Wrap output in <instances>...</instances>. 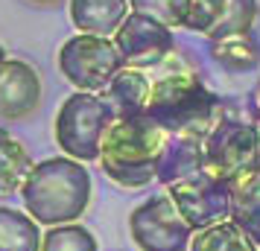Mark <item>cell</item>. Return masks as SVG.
<instances>
[{"label": "cell", "instance_id": "4fadbf2b", "mask_svg": "<svg viewBox=\"0 0 260 251\" xmlns=\"http://www.w3.org/2000/svg\"><path fill=\"white\" fill-rule=\"evenodd\" d=\"M149 94H152V79L146 76V70H138V67H123L103 91V96L108 99V105L114 108L117 117L146 114Z\"/></svg>", "mask_w": 260, "mask_h": 251}, {"label": "cell", "instance_id": "3957f363", "mask_svg": "<svg viewBox=\"0 0 260 251\" xmlns=\"http://www.w3.org/2000/svg\"><path fill=\"white\" fill-rule=\"evenodd\" d=\"M170 144V132L149 114L117 117L108 126L100 152V169L123 190H141L158 181V164Z\"/></svg>", "mask_w": 260, "mask_h": 251}, {"label": "cell", "instance_id": "277c9868", "mask_svg": "<svg viewBox=\"0 0 260 251\" xmlns=\"http://www.w3.org/2000/svg\"><path fill=\"white\" fill-rule=\"evenodd\" d=\"M114 120L117 114L103 94H88V91L71 94L59 105L56 123H53V134H56L61 155L82 161V164L100 161L103 137Z\"/></svg>", "mask_w": 260, "mask_h": 251}, {"label": "cell", "instance_id": "d4e9b609", "mask_svg": "<svg viewBox=\"0 0 260 251\" xmlns=\"http://www.w3.org/2000/svg\"><path fill=\"white\" fill-rule=\"evenodd\" d=\"M257 172H260V161H257Z\"/></svg>", "mask_w": 260, "mask_h": 251}, {"label": "cell", "instance_id": "7a4b0ae2", "mask_svg": "<svg viewBox=\"0 0 260 251\" xmlns=\"http://www.w3.org/2000/svg\"><path fill=\"white\" fill-rule=\"evenodd\" d=\"M18 193L24 210L38 225L56 228L71 225L88 210L94 196V181L82 161L56 155L32 164Z\"/></svg>", "mask_w": 260, "mask_h": 251}, {"label": "cell", "instance_id": "5bb4252c", "mask_svg": "<svg viewBox=\"0 0 260 251\" xmlns=\"http://www.w3.org/2000/svg\"><path fill=\"white\" fill-rule=\"evenodd\" d=\"M205 175V161H202V144L184 140V137H170L161 164H158V181L164 187H173L178 181H190Z\"/></svg>", "mask_w": 260, "mask_h": 251}, {"label": "cell", "instance_id": "52a82bcc", "mask_svg": "<svg viewBox=\"0 0 260 251\" xmlns=\"http://www.w3.org/2000/svg\"><path fill=\"white\" fill-rule=\"evenodd\" d=\"M193 234L167 190L149 196L129 213V237L141 251H187Z\"/></svg>", "mask_w": 260, "mask_h": 251}, {"label": "cell", "instance_id": "603a6c76", "mask_svg": "<svg viewBox=\"0 0 260 251\" xmlns=\"http://www.w3.org/2000/svg\"><path fill=\"white\" fill-rule=\"evenodd\" d=\"M26 3H32V6H47V9H53V6H61L64 0H26Z\"/></svg>", "mask_w": 260, "mask_h": 251}, {"label": "cell", "instance_id": "7402d4cb", "mask_svg": "<svg viewBox=\"0 0 260 251\" xmlns=\"http://www.w3.org/2000/svg\"><path fill=\"white\" fill-rule=\"evenodd\" d=\"M248 111H251V123L260 129V82L251 88V96H248Z\"/></svg>", "mask_w": 260, "mask_h": 251}, {"label": "cell", "instance_id": "ba28073f", "mask_svg": "<svg viewBox=\"0 0 260 251\" xmlns=\"http://www.w3.org/2000/svg\"><path fill=\"white\" fill-rule=\"evenodd\" d=\"M114 44L120 50L123 64L138 70H152L176 53L173 29L141 12H129V18L114 32Z\"/></svg>", "mask_w": 260, "mask_h": 251}, {"label": "cell", "instance_id": "5b68a950", "mask_svg": "<svg viewBox=\"0 0 260 251\" xmlns=\"http://www.w3.org/2000/svg\"><path fill=\"white\" fill-rule=\"evenodd\" d=\"M205 175L219 184H234L254 172L260 161V129L251 120H237L225 114L205 144H202Z\"/></svg>", "mask_w": 260, "mask_h": 251}, {"label": "cell", "instance_id": "2e32d148", "mask_svg": "<svg viewBox=\"0 0 260 251\" xmlns=\"http://www.w3.org/2000/svg\"><path fill=\"white\" fill-rule=\"evenodd\" d=\"M231 222L246 231L260 245V172H248L231 184Z\"/></svg>", "mask_w": 260, "mask_h": 251}, {"label": "cell", "instance_id": "8992f818", "mask_svg": "<svg viewBox=\"0 0 260 251\" xmlns=\"http://www.w3.org/2000/svg\"><path fill=\"white\" fill-rule=\"evenodd\" d=\"M56 61L61 76L76 91H88V94H103L111 79L126 67L114 38L82 35V32H76L61 44Z\"/></svg>", "mask_w": 260, "mask_h": 251}, {"label": "cell", "instance_id": "44dd1931", "mask_svg": "<svg viewBox=\"0 0 260 251\" xmlns=\"http://www.w3.org/2000/svg\"><path fill=\"white\" fill-rule=\"evenodd\" d=\"M129 6H132V12L155 18L158 24L173 29V26H184L193 0H129Z\"/></svg>", "mask_w": 260, "mask_h": 251}, {"label": "cell", "instance_id": "e0dca14e", "mask_svg": "<svg viewBox=\"0 0 260 251\" xmlns=\"http://www.w3.org/2000/svg\"><path fill=\"white\" fill-rule=\"evenodd\" d=\"M41 225L24 210L0 204V251H41Z\"/></svg>", "mask_w": 260, "mask_h": 251}, {"label": "cell", "instance_id": "ac0fdd59", "mask_svg": "<svg viewBox=\"0 0 260 251\" xmlns=\"http://www.w3.org/2000/svg\"><path fill=\"white\" fill-rule=\"evenodd\" d=\"M32 164L36 161L29 155V149L24 146V140H18L9 129L0 126V193L21 190Z\"/></svg>", "mask_w": 260, "mask_h": 251}, {"label": "cell", "instance_id": "6da1fadb", "mask_svg": "<svg viewBox=\"0 0 260 251\" xmlns=\"http://www.w3.org/2000/svg\"><path fill=\"white\" fill-rule=\"evenodd\" d=\"M146 76L152 79L146 114L161 129H167L170 137L205 144V137L225 117V102L205 85L190 56L176 50L158 67L146 70Z\"/></svg>", "mask_w": 260, "mask_h": 251}, {"label": "cell", "instance_id": "8fae6325", "mask_svg": "<svg viewBox=\"0 0 260 251\" xmlns=\"http://www.w3.org/2000/svg\"><path fill=\"white\" fill-rule=\"evenodd\" d=\"M41 73L24 59H9L0 73V120H26L41 108Z\"/></svg>", "mask_w": 260, "mask_h": 251}, {"label": "cell", "instance_id": "30bf717a", "mask_svg": "<svg viewBox=\"0 0 260 251\" xmlns=\"http://www.w3.org/2000/svg\"><path fill=\"white\" fill-rule=\"evenodd\" d=\"M254 21H257V0H193L184 29L216 41L251 32Z\"/></svg>", "mask_w": 260, "mask_h": 251}, {"label": "cell", "instance_id": "cb8c5ba5", "mask_svg": "<svg viewBox=\"0 0 260 251\" xmlns=\"http://www.w3.org/2000/svg\"><path fill=\"white\" fill-rule=\"evenodd\" d=\"M6 61H9V53H6L3 44H0V73H3V67H6Z\"/></svg>", "mask_w": 260, "mask_h": 251}, {"label": "cell", "instance_id": "9a60e30c", "mask_svg": "<svg viewBox=\"0 0 260 251\" xmlns=\"http://www.w3.org/2000/svg\"><path fill=\"white\" fill-rule=\"evenodd\" d=\"M211 59L228 73H251L260 64V38L251 32L211 41Z\"/></svg>", "mask_w": 260, "mask_h": 251}, {"label": "cell", "instance_id": "7c38bea8", "mask_svg": "<svg viewBox=\"0 0 260 251\" xmlns=\"http://www.w3.org/2000/svg\"><path fill=\"white\" fill-rule=\"evenodd\" d=\"M71 24L82 35L114 38L120 24L129 18V0H71Z\"/></svg>", "mask_w": 260, "mask_h": 251}, {"label": "cell", "instance_id": "ffe728a7", "mask_svg": "<svg viewBox=\"0 0 260 251\" xmlns=\"http://www.w3.org/2000/svg\"><path fill=\"white\" fill-rule=\"evenodd\" d=\"M41 251H100V242L85 225L71 222V225L47 228L41 239Z\"/></svg>", "mask_w": 260, "mask_h": 251}, {"label": "cell", "instance_id": "9c48e42d", "mask_svg": "<svg viewBox=\"0 0 260 251\" xmlns=\"http://www.w3.org/2000/svg\"><path fill=\"white\" fill-rule=\"evenodd\" d=\"M164 190L173 199L181 219L193 231H205V228L216 225V222H225L231 216V187L208 178V175L178 181V184L164 187Z\"/></svg>", "mask_w": 260, "mask_h": 251}, {"label": "cell", "instance_id": "d6986e66", "mask_svg": "<svg viewBox=\"0 0 260 251\" xmlns=\"http://www.w3.org/2000/svg\"><path fill=\"white\" fill-rule=\"evenodd\" d=\"M257 248H260L257 242L231 219L216 222L205 231H196L193 239H190V251H257Z\"/></svg>", "mask_w": 260, "mask_h": 251}]
</instances>
